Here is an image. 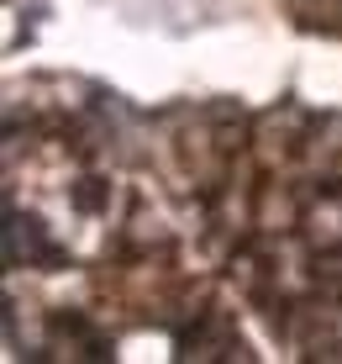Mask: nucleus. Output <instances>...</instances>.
I'll use <instances>...</instances> for the list:
<instances>
[{"label":"nucleus","mask_w":342,"mask_h":364,"mask_svg":"<svg viewBox=\"0 0 342 364\" xmlns=\"http://www.w3.org/2000/svg\"><path fill=\"white\" fill-rule=\"evenodd\" d=\"M6 264L11 269H53L63 264V248L53 243V232H48V222L37 217V211H16L6 206Z\"/></svg>","instance_id":"f257e3e1"},{"label":"nucleus","mask_w":342,"mask_h":364,"mask_svg":"<svg viewBox=\"0 0 342 364\" xmlns=\"http://www.w3.org/2000/svg\"><path fill=\"white\" fill-rule=\"evenodd\" d=\"M180 348L189 359H248V343H243V333H237V322L226 311L195 317V328H184Z\"/></svg>","instance_id":"f03ea898"},{"label":"nucleus","mask_w":342,"mask_h":364,"mask_svg":"<svg viewBox=\"0 0 342 364\" xmlns=\"http://www.w3.org/2000/svg\"><path fill=\"white\" fill-rule=\"evenodd\" d=\"M53 354H69V359H106L111 354V343H106V333H95L84 317H58L53 322V338H48V348H43V359H53Z\"/></svg>","instance_id":"7ed1b4c3"},{"label":"nucleus","mask_w":342,"mask_h":364,"mask_svg":"<svg viewBox=\"0 0 342 364\" xmlns=\"http://www.w3.org/2000/svg\"><path fill=\"white\" fill-rule=\"evenodd\" d=\"M69 200H74V211H79V217H100V211L111 206V185L106 180H79L69 191Z\"/></svg>","instance_id":"20e7f679"}]
</instances>
